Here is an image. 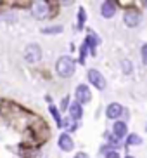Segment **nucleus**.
<instances>
[{
    "label": "nucleus",
    "mask_w": 147,
    "mask_h": 158,
    "mask_svg": "<svg viewBox=\"0 0 147 158\" xmlns=\"http://www.w3.org/2000/svg\"><path fill=\"white\" fill-rule=\"evenodd\" d=\"M55 71L62 78H69L74 73V61L69 56H61L55 63Z\"/></svg>",
    "instance_id": "nucleus-1"
},
{
    "label": "nucleus",
    "mask_w": 147,
    "mask_h": 158,
    "mask_svg": "<svg viewBox=\"0 0 147 158\" xmlns=\"http://www.w3.org/2000/svg\"><path fill=\"white\" fill-rule=\"evenodd\" d=\"M24 59L28 61V63H31V64H35V63H38V61L42 59V49L38 44H30V45L24 49Z\"/></svg>",
    "instance_id": "nucleus-2"
},
{
    "label": "nucleus",
    "mask_w": 147,
    "mask_h": 158,
    "mask_svg": "<svg viewBox=\"0 0 147 158\" xmlns=\"http://www.w3.org/2000/svg\"><path fill=\"white\" fill-rule=\"evenodd\" d=\"M74 98H76V102L83 106V104L90 102V99H92V92H90V89H88L85 84H81V85L76 87V90H74Z\"/></svg>",
    "instance_id": "nucleus-3"
},
{
    "label": "nucleus",
    "mask_w": 147,
    "mask_h": 158,
    "mask_svg": "<svg viewBox=\"0 0 147 158\" xmlns=\"http://www.w3.org/2000/svg\"><path fill=\"white\" fill-rule=\"evenodd\" d=\"M88 82H90L93 87H97L99 90L106 89V78L102 77V73L99 70H88Z\"/></svg>",
    "instance_id": "nucleus-4"
},
{
    "label": "nucleus",
    "mask_w": 147,
    "mask_h": 158,
    "mask_svg": "<svg viewBox=\"0 0 147 158\" xmlns=\"http://www.w3.org/2000/svg\"><path fill=\"white\" fill-rule=\"evenodd\" d=\"M140 19H142V16H140L138 10H126L125 16H123V21H125V24H126L128 28L138 26V24H140Z\"/></svg>",
    "instance_id": "nucleus-5"
},
{
    "label": "nucleus",
    "mask_w": 147,
    "mask_h": 158,
    "mask_svg": "<svg viewBox=\"0 0 147 158\" xmlns=\"http://www.w3.org/2000/svg\"><path fill=\"white\" fill-rule=\"evenodd\" d=\"M31 12L37 19H45L49 16V4L47 2H37V4H33Z\"/></svg>",
    "instance_id": "nucleus-6"
},
{
    "label": "nucleus",
    "mask_w": 147,
    "mask_h": 158,
    "mask_svg": "<svg viewBox=\"0 0 147 158\" xmlns=\"http://www.w3.org/2000/svg\"><path fill=\"white\" fill-rule=\"evenodd\" d=\"M106 115L111 120H116V118H120V116L123 115V106H121L120 102H111L106 110Z\"/></svg>",
    "instance_id": "nucleus-7"
},
{
    "label": "nucleus",
    "mask_w": 147,
    "mask_h": 158,
    "mask_svg": "<svg viewBox=\"0 0 147 158\" xmlns=\"http://www.w3.org/2000/svg\"><path fill=\"white\" fill-rule=\"evenodd\" d=\"M101 14L102 18H113V16L116 14V4L114 2H111V0H107V2H104V4L101 5Z\"/></svg>",
    "instance_id": "nucleus-8"
},
{
    "label": "nucleus",
    "mask_w": 147,
    "mask_h": 158,
    "mask_svg": "<svg viewBox=\"0 0 147 158\" xmlns=\"http://www.w3.org/2000/svg\"><path fill=\"white\" fill-rule=\"evenodd\" d=\"M113 134L118 141H121L126 135V123L125 122H114V127H113Z\"/></svg>",
    "instance_id": "nucleus-9"
},
{
    "label": "nucleus",
    "mask_w": 147,
    "mask_h": 158,
    "mask_svg": "<svg viewBox=\"0 0 147 158\" xmlns=\"http://www.w3.org/2000/svg\"><path fill=\"white\" fill-rule=\"evenodd\" d=\"M73 139L69 137V134H61L59 137V148L62 149V151H71L73 149Z\"/></svg>",
    "instance_id": "nucleus-10"
},
{
    "label": "nucleus",
    "mask_w": 147,
    "mask_h": 158,
    "mask_svg": "<svg viewBox=\"0 0 147 158\" xmlns=\"http://www.w3.org/2000/svg\"><path fill=\"white\" fill-rule=\"evenodd\" d=\"M69 115H71V120H80L83 116V108L81 104H78V102H73V104H69Z\"/></svg>",
    "instance_id": "nucleus-11"
},
{
    "label": "nucleus",
    "mask_w": 147,
    "mask_h": 158,
    "mask_svg": "<svg viewBox=\"0 0 147 158\" xmlns=\"http://www.w3.org/2000/svg\"><path fill=\"white\" fill-rule=\"evenodd\" d=\"M85 45H87V49L90 47V52L93 54V49L99 45V38H97V35H95L93 31H88V37H87V42H85Z\"/></svg>",
    "instance_id": "nucleus-12"
},
{
    "label": "nucleus",
    "mask_w": 147,
    "mask_h": 158,
    "mask_svg": "<svg viewBox=\"0 0 147 158\" xmlns=\"http://www.w3.org/2000/svg\"><path fill=\"white\" fill-rule=\"evenodd\" d=\"M138 144H142V137L137 134H130L126 137V146H138Z\"/></svg>",
    "instance_id": "nucleus-13"
},
{
    "label": "nucleus",
    "mask_w": 147,
    "mask_h": 158,
    "mask_svg": "<svg viewBox=\"0 0 147 158\" xmlns=\"http://www.w3.org/2000/svg\"><path fill=\"white\" fill-rule=\"evenodd\" d=\"M49 111H50V113H52V116L55 118V123H57L59 127H62V122H61V115H59V111H57V110H55V108L52 106V104H49Z\"/></svg>",
    "instance_id": "nucleus-14"
},
{
    "label": "nucleus",
    "mask_w": 147,
    "mask_h": 158,
    "mask_svg": "<svg viewBox=\"0 0 147 158\" xmlns=\"http://www.w3.org/2000/svg\"><path fill=\"white\" fill-rule=\"evenodd\" d=\"M121 68H123V71H125L126 75H130L132 71H133V68H132V63H130L128 59H125L123 63H121Z\"/></svg>",
    "instance_id": "nucleus-15"
},
{
    "label": "nucleus",
    "mask_w": 147,
    "mask_h": 158,
    "mask_svg": "<svg viewBox=\"0 0 147 158\" xmlns=\"http://www.w3.org/2000/svg\"><path fill=\"white\" fill-rule=\"evenodd\" d=\"M78 14H80V18H78V30H81L83 28V23H85V10H83V7H80L78 9Z\"/></svg>",
    "instance_id": "nucleus-16"
},
{
    "label": "nucleus",
    "mask_w": 147,
    "mask_h": 158,
    "mask_svg": "<svg viewBox=\"0 0 147 158\" xmlns=\"http://www.w3.org/2000/svg\"><path fill=\"white\" fill-rule=\"evenodd\" d=\"M62 31V26H49V28H43L42 30V33H61Z\"/></svg>",
    "instance_id": "nucleus-17"
},
{
    "label": "nucleus",
    "mask_w": 147,
    "mask_h": 158,
    "mask_svg": "<svg viewBox=\"0 0 147 158\" xmlns=\"http://www.w3.org/2000/svg\"><path fill=\"white\" fill-rule=\"evenodd\" d=\"M106 158H120L118 151H106Z\"/></svg>",
    "instance_id": "nucleus-18"
},
{
    "label": "nucleus",
    "mask_w": 147,
    "mask_h": 158,
    "mask_svg": "<svg viewBox=\"0 0 147 158\" xmlns=\"http://www.w3.org/2000/svg\"><path fill=\"white\" fill-rule=\"evenodd\" d=\"M68 106H69V98L66 96V98L62 99V101H61V110H66Z\"/></svg>",
    "instance_id": "nucleus-19"
},
{
    "label": "nucleus",
    "mask_w": 147,
    "mask_h": 158,
    "mask_svg": "<svg viewBox=\"0 0 147 158\" xmlns=\"http://www.w3.org/2000/svg\"><path fill=\"white\" fill-rule=\"evenodd\" d=\"M145 52H147V45H142V61L144 63H147V54Z\"/></svg>",
    "instance_id": "nucleus-20"
},
{
    "label": "nucleus",
    "mask_w": 147,
    "mask_h": 158,
    "mask_svg": "<svg viewBox=\"0 0 147 158\" xmlns=\"http://www.w3.org/2000/svg\"><path fill=\"white\" fill-rule=\"evenodd\" d=\"M74 158H90L87 153H78V155H74Z\"/></svg>",
    "instance_id": "nucleus-21"
},
{
    "label": "nucleus",
    "mask_w": 147,
    "mask_h": 158,
    "mask_svg": "<svg viewBox=\"0 0 147 158\" xmlns=\"http://www.w3.org/2000/svg\"><path fill=\"white\" fill-rule=\"evenodd\" d=\"M126 158H133V156H126Z\"/></svg>",
    "instance_id": "nucleus-22"
}]
</instances>
